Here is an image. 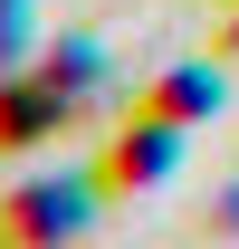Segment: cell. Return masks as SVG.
<instances>
[{
    "mask_svg": "<svg viewBox=\"0 0 239 249\" xmlns=\"http://www.w3.org/2000/svg\"><path fill=\"white\" fill-rule=\"evenodd\" d=\"M220 106V77L210 67H172V77H153V96H144V115H163V124H191V115H210Z\"/></svg>",
    "mask_w": 239,
    "mask_h": 249,
    "instance_id": "cell-4",
    "label": "cell"
},
{
    "mask_svg": "<svg viewBox=\"0 0 239 249\" xmlns=\"http://www.w3.org/2000/svg\"><path fill=\"white\" fill-rule=\"evenodd\" d=\"M96 201H105L96 182H19V192H0V249H58V240H77V220H86Z\"/></svg>",
    "mask_w": 239,
    "mask_h": 249,
    "instance_id": "cell-1",
    "label": "cell"
},
{
    "mask_svg": "<svg viewBox=\"0 0 239 249\" xmlns=\"http://www.w3.org/2000/svg\"><path fill=\"white\" fill-rule=\"evenodd\" d=\"M172 134H182V124H163V115H134L115 144L96 154V192H105V201H115V192H144L153 173L172 163Z\"/></svg>",
    "mask_w": 239,
    "mask_h": 249,
    "instance_id": "cell-3",
    "label": "cell"
},
{
    "mask_svg": "<svg viewBox=\"0 0 239 249\" xmlns=\"http://www.w3.org/2000/svg\"><path fill=\"white\" fill-rule=\"evenodd\" d=\"M86 67H96V48L77 38V67H67V77H86ZM67 77L48 67V77H29V87H0V154H19L29 134L67 124V106H77V96H67Z\"/></svg>",
    "mask_w": 239,
    "mask_h": 249,
    "instance_id": "cell-2",
    "label": "cell"
}]
</instances>
